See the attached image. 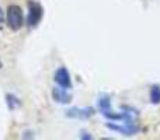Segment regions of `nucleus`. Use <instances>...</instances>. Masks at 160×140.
Masks as SVG:
<instances>
[{
	"label": "nucleus",
	"mask_w": 160,
	"mask_h": 140,
	"mask_svg": "<svg viewBox=\"0 0 160 140\" xmlns=\"http://www.w3.org/2000/svg\"><path fill=\"white\" fill-rule=\"evenodd\" d=\"M7 25L10 30L13 31H18L22 27V21H24V16H22V11L18 6L11 4L7 8Z\"/></svg>",
	"instance_id": "nucleus-1"
},
{
	"label": "nucleus",
	"mask_w": 160,
	"mask_h": 140,
	"mask_svg": "<svg viewBox=\"0 0 160 140\" xmlns=\"http://www.w3.org/2000/svg\"><path fill=\"white\" fill-rule=\"evenodd\" d=\"M28 16H27V24L30 27H35L42 18V7L39 3L34 0H28Z\"/></svg>",
	"instance_id": "nucleus-2"
},
{
	"label": "nucleus",
	"mask_w": 160,
	"mask_h": 140,
	"mask_svg": "<svg viewBox=\"0 0 160 140\" xmlns=\"http://www.w3.org/2000/svg\"><path fill=\"white\" fill-rule=\"evenodd\" d=\"M53 79H55V83L59 85V87L62 88H72V80H70V74L69 71H68L65 67H59L58 70L55 71V76H53Z\"/></svg>",
	"instance_id": "nucleus-3"
},
{
	"label": "nucleus",
	"mask_w": 160,
	"mask_h": 140,
	"mask_svg": "<svg viewBox=\"0 0 160 140\" xmlns=\"http://www.w3.org/2000/svg\"><path fill=\"white\" fill-rule=\"evenodd\" d=\"M107 126L110 128V129L115 130V132L122 133V135H125V136H132V135H135V133H138V130H139V128L136 126L135 122H125L124 125L108 123Z\"/></svg>",
	"instance_id": "nucleus-4"
},
{
	"label": "nucleus",
	"mask_w": 160,
	"mask_h": 140,
	"mask_svg": "<svg viewBox=\"0 0 160 140\" xmlns=\"http://www.w3.org/2000/svg\"><path fill=\"white\" fill-rule=\"evenodd\" d=\"M66 115L70 118H79V119H88L94 115V109L91 107L87 108H73V109L66 111Z\"/></svg>",
	"instance_id": "nucleus-5"
},
{
	"label": "nucleus",
	"mask_w": 160,
	"mask_h": 140,
	"mask_svg": "<svg viewBox=\"0 0 160 140\" xmlns=\"http://www.w3.org/2000/svg\"><path fill=\"white\" fill-rule=\"evenodd\" d=\"M52 97L59 104H69L72 101V95H70V93H68V88L55 87L52 90Z\"/></svg>",
	"instance_id": "nucleus-6"
},
{
	"label": "nucleus",
	"mask_w": 160,
	"mask_h": 140,
	"mask_svg": "<svg viewBox=\"0 0 160 140\" xmlns=\"http://www.w3.org/2000/svg\"><path fill=\"white\" fill-rule=\"evenodd\" d=\"M150 101L153 104H159L160 102V87L159 85H153L150 90Z\"/></svg>",
	"instance_id": "nucleus-7"
},
{
	"label": "nucleus",
	"mask_w": 160,
	"mask_h": 140,
	"mask_svg": "<svg viewBox=\"0 0 160 140\" xmlns=\"http://www.w3.org/2000/svg\"><path fill=\"white\" fill-rule=\"evenodd\" d=\"M3 20H4V13L0 10V22H3Z\"/></svg>",
	"instance_id": "nucleus-8"
}]
</instances>
